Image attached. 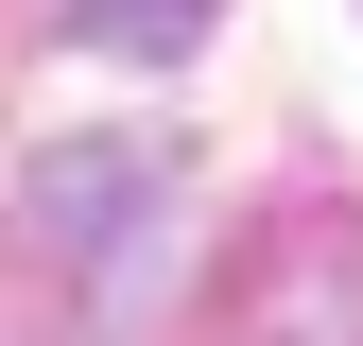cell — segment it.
<instances>
[{"label":"cell","mask_w":363,"mask_h":346,"mask_svg":"<svg viewBox=\"0 0 363 346\" xmlns=\"http://www.w3.org/2000/svg\"><path fill=\"white\" fill-rule=\"evenodd\" d=\"M18 208L86 260V294H104V312H139L156 225H173V156H156V139H69V156H35V191H18Z\"/></svg>","instance_id":"6da1fadb"},{"label":"cell","mask_w":363,"mask_h":346,"mask_svg":"<svg viewBox=\"0 0 363 346\" xmlns=\"http://www.w3.org/2000/svg\"><path fill=\"white\" fill-rule=\"evenodd\" d=\"M225 346H363V208H277L225 277Z\"/></svg>","instance_id":"7a4b0ae2"},{"label":"cell","mask_w":363,"mask_h":346,"mask_svg":"<svg viewBox=\"0 0 363 346\" xmlns=\"http://www.w3.org/2000/svg\"><path fill=\"white\" fill-rule=\"evenodd\" d=\"M69 35H86V52H191L208 0H69Z\"/></svg>","instance_id":"3957f363"}]
</instances>
